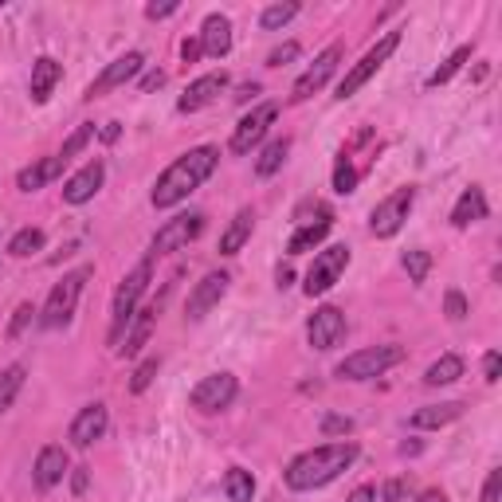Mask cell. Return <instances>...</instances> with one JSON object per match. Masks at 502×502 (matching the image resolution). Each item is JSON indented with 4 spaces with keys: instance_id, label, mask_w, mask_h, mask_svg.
I'll list each match as a JSON object with an SVG mask.
<instances>
[{
    "instance_id": "28",
    "label": "cell",
    "mask_w": 502,
    "mask_h": 502,
    "mask_svg": "<svg viewBox=\"0 0 502 502\" xmlns=\"http://www.w3.org/2000/svg\"><path fill=\"white\" fill-rule=\"evenodd\" d=\"M460 377H463V358H460V353H444L440 361L428 365L424 385L440 389V385H452V381H460Z\"/></svg>"
},
{
    "instance_id": "43",
    "label": "cell",
    "mask_w": 502,
    "mask_h": 502,
    "mask_svg": "<svg viewBox=\"0 0 502 502\" xmlns=\"http://www.w3.org/2000/svg\"><path fill=\"white\" fill-rule=\"evenodd\" d=\"M290 59H298V43H282V48H275L267 56V67H282V63H290Z\"/></svg>"
},
{
    "instance_id": "44",
    "label": "cell",
    "mask_w": 502,
    "mask_h": 502,
    "mask_svg": "<svg viewBox=\"0 0 502 502\" xmlns=\"http://www.w3.org/2000/svg\"><path fill=\"white\" fill-rule=\"evenodd\" d=\"M502 495V471H490L487 483H483V502H498Z\"/></svg>"
},
{
    "instance_id": "33",
    "label": "cell",
    "mask_w": 502,
    "mask_h": 502,
    "mask_svg": "<svg viewBox=\"0 0 502 502\" xmlns=\"http://www.w3.org/2000/svg\"><path fill=\"white\" fill-rule=\"evenodd\" d=\"M295 16H298L295 0H287V4H267V8H263V16H259V28L263 32H279L282 24H290Z\"/></svg>"
},
{
    "instance_id": "18",
    "label": "cell",
    "mask_w": 502,
    "mask_h": 502,
    "mask_svg": "<svg viewBox=\"0 0 502 502\" xmlns=\"http://www.w3.org/2000/svg\"><path fill=\"white\" fill-rule=\"evenodd\" d=\"M106 428H111V413H106V405H87V408H79V416L71 420V444L75 447H90L95 440H103L106 436Z\"/></svg>"
},
{
    "instance_id": "53",
    "label": "cell",
    "mask_w": 502,
    "mask_h": 502,
    "mask_svg": "<svg viewBox=\"0 0 502 502\" xmlns=\"http://www.w3.org/2000/svg\"><path fill=\"white\" fill-rule=\"evenodd\" d=\"M255 95H259V83H248V87H240V95H236V98H240V103H248V98H255Z\"/></svg>"
},
{
    "instance_id": "14",
    "label": "cell",
    "mask_w": 502,
    "mask_h": 502,
    "mask_svg": "<svg viewBox=\"0 0 502 502\" xmlns=\"http://www.w3.org/2000/svg\"><path fill=\"white\" fill-rule=\"evenodd\" d=\"M142 67H145V56H142V51H126V56H118L114 63H106L103 75H98L95 83L87 87V98L95 103V98H103V95H111V90H118V87H126Z\"/></svg>"
},
{
    "instance_id": "49",
    "label": "cell",
    "mask_w": 502,
    "mask_h": 502,
    "mask_svg": "<svg viewBox=\"0 0 502 502\" xmlns=\"http://www.w3.org/2000/svg\"><path fill=\"white\" fill-rule=\"evenodd\" d=\"M118 134H122V126H118V122H106L103 130H98V138H103L106 145H111V142H118Z\"/></svg>"
},
{
    "instance_id": "40",
    "label": "cell",
    "mask_w": 502,
    "mask_h": 502,
    "mask_svg": "<svg viewBox=\"0 0 502 502\" xmlns=\"http://www.w3.org/2000/svg\"><path fill=\"white\" fill-rule=\"evenodd\" d=\"M32 314H35V306H32V303H20V306H16V318H12V326H8V337H20L24 330H28Z\"/></svg>"
},
{
    "instance_id": "16",
    "label": "cell",
    "mask_w": 502,
    "mask_h": 502,
    "mask_svg": "<svg viewBox=\"0 0 502 502\" xmlns=\"http://www.w3.org/2000/svg\"><path fill=\"white\" fill-rule=\"evenodd\" d=\"M71 475V460H67V447L59 444H48L40 447V455H35V467H32V479L40 490H56L63 479Z\"/></svg>"
},
{
    "instance_id": "10",
    "label": "cell",
    "mask_w": 502,
    "mask_h": 502,
    "mask_svg": "<svg viewBox=\"0 0 502 502\" xmlns=\"http://www.w3.org/2000/svg\"><path fill=\"white\" fill-rule=\"evenodd\" d=\"M200 232H205V212H181V216H173V220H166V224L158 228L150 255H169V251L189 248V243H193Z\"/></svg>"
},
{
    "instance_id": "4",
    "label": "cell",
    "mask_w": 502,
    "mask_h": 502,
    "mask_svg": "<svg viewBox=\"0 0 502 502\" xmlns=\"http://www.w3.org/2000/svg\"><path fill=\"white\" fill-rule=\"evenodd\" d=\"M87 279H90V267H79V271H67V275L51 287L48 303H43V310H40L43 330H63V326L75 318V306H79V295H83Z\"/></svg>"
},
{
    "instance_id": "25",
    "label": "cell",
    "mask_w": 502,
    "mask_h": 502,
    "mask_svg": "<svg viewBox=\"0 0 502 502\" xmlns=\"http://www.w3.org/2000/svg\"><path fill=\"white\" fill-rule=\"evenodd\" d=\"M251 232H255V212L251 208H240V212L232 216V224L224 228V236H220V255H240L243 243L251 240Z\"/></svg>"
},
{
    "instance_id": "5",
    "label": "cell",
    "mask_w": 502,
    "mask_h": 502,
    "mask_svg": "<svg viewBox=\"0 0 502 502\" xmlns=\"http://www.w3.org/2000/svg\"><path fill=\"white\" fill-rule=\"evenodd\" d=\"M405 361V350L400 345H369V350H358V353H350L345 361H337V377L342 381H373V377H381L385 369H392V365H400Z\"/></svg>"
},
{
    "instance_id": "12",
    "label": "cell",
    "mask_w": 502,
    "mask_h": 502,
    "mask_svg": "<svg viewBox=\"0 0 502 502\" xmlns=\"http://www.w3.org/2000/svg\"><path fill=\"white\" fill-rule=\"evenodd\" d=\"M275 114H279V106H275V103H259L251 114H243L240 122H236L228 150H232V153H251L255 145L267 138V130H271V122H275Z\"/></svg>"
},
{
    "instance_id": "36",
    "label": "cell",
    "mask_w": 502,
    "mask_h": 502,
    "mask_svg": "<svg viewBox=\"0 0 502 502\" xmlns=\"http://www.w3.org/2000/svg\"><path fill=\"white\" fill-rule=\"evenodd\" d=\"M90 138H95V126H90V122H83V126H79L75 134H71L67 142H63V153H59V161H63V166H67L71 158H79V153L87 150V142H90Z\"/></svg>"
},
{
    "instance_id": "42",
    "label": "cell",
    "mask_w": 502,
    "mask_h": 502,
    "mask_svg": "<svg viewBox=\"0 0 502 502\" xmlns=\"http://www.w3.org/2000/svg\"><path fill=\"white\" fill-rule=\"evenodd\" d=\"M408 495V479L400 475V479H389L385 487H381V502H400Z\"/></svg>"
},
{
    "instance_id": "6",
    "label": "cell",
    "mask_w": 502,
    "mask_h": 502,
    "mask_svg": "<svg viewBox=\"0 0 502 502\" xmlns=\"http://www.w3.org/2000/svg\"><path fill=\"white\" fill-rule=\"evenodd\" d=\"M397 48H400V32L381 35V40L373 43V48L361 56V63H353V67L345 71V79H342V83H337V98H342V103H345V98H353V95H358V90H361L365 83H369V79L377 75L381 67H385L389 56H392V51H397Z\"/></svg>"
},
{
    "instance_id": "50",
    "label": "cell",
    "mask_w": 502,
    "mask_h": 502,
    "mask_svg": "<svg viewBox=\"0 0 502 502\" xmlns=\"http://www.w3.org/2000/svg\"><path fill=\"white\" fill-rule=\"evenodd\" d=\"M71 487H75V495H83V490H87V467H75V475H71Z\"/></svg>"
},
{
    "instance_id": "23",
    "label": "cell",
    "mask_w": 502,
    "mask_h": 502,
    "mask_svg": "<svg viewBox=\"0 0 502 502\" xmlns=\"http://www.w3.org/2000/svg\"><path fill=\"white\" fill-rule=\"evenodd\" d=\"M330 228H334V216L322 208V212H318V220H306L295 236H290L287 251H290V255H303V251H310V248H318V243L330 236Z\"/></svg>"
},
{
    "instance_id": "39",
    "label": "cell",
    "mask_w": 502,
    "mask_h": 502,
    "mask_svg": "<svg viewBox=\"0 0 502 502\" xmlns=\"http://www.w3.org/2000/svg\"><path fill=\"white\" fill-rule=\"evenodd\" d=\"M444 314L452 318V322H463V318H467V298H463L460 290H447L444 295Z\"/></svg>"
},
{
    "instance_id": "8",
    "label": "cell",
    "mask_w": 502,
    "mask_h": 502,
    "mask_svg": "<svg viewBox=\"0 0 502 502\" xmlns=\"http://www.w3.org/2000/svg\"><path fill=\"white\" fill-rule=\"evenodd\" d=\"M345 267H350V248H345V243H330V248H322V251L314 255V263H310V271H306L303 290H306L310 298L326 295V290H330L334 282L342 279Z\"/></svg>"
},
{
    "instance_id": "54",
    "label": "cell",
    "mask_w": 502,
    "mask_h": 502,
    "mask_svg": "<svg viewBox=\"0 0 502 502\" xmlns=\"http://www.w3.org/2000/svg\"><path fill=\"white\" fill-rule=\"evenodd\" d=\"M420 502H447V498H444V490H424Z\"/></svg>"
},
{
    "instance_id": "13",
    "label": "cell",
    "mask_w": 502,
    "mask_h": 502,
    "mask_svg": "<svg viewBox=\"0 0 502 502\" xmlns=\"http://www.w3.org/2000/svg\"><path fill=\"white\" fill-rule=\"evenodd\" d=\"M306 342L314 350H334V345L345 342V314L337 306H318L306 322Z\"/></svg>"
},
{
    "instance_id": "19",
    "label": "cell",
    "mask_w": 502,
    "mask_h": 502,
    "mask_svg": "<svg viewBox=\"0 0 502 502\" xmlns=\"http://www.w3.org/2000/svg\"><path fill=\"white\" fill-rule=\"evenodd\" d=\"M103 181H106V166L103 161H87L83 169L75 173V177L67 181V185H63V200H67V205H87V200H95V193L98 189H103Z\"/></svg>"
},
{
    "instance_id": "15",
    "label": "cell",
    "mask_w": 502,
    "mask_h": 502,
    "mask_svg": "<svg viewBox=\"0 0 502 502\" xmlns=\"http://www.w3.org/2000/svg\"><path fill=\"white\" fill-rule=\"evenodd\" d=\"M224 90H228V71H208V75H200L185 87V95L177 98V111L197 114V111H205L208 103H216V95H224Z\"/></svg>"
},
{
    "instance_id": "32",
    "label": "cell",
    "mask_w": 502,
    "mask_h": 502,
    "mask_svg": "<svg viewBox=\"0 0 502 502\" xmlns=\"http://www.w3.org/2000/svg\"><path fill=\"white\" fill-rule=\"evenodd\" d=\"M43 243H48V236H43L40 228H20V232L12 236V243H8V255H16V259H28V255L43 251Z\"/></svg>"
},
{
    "instance_id": "38",
    "label": "cell",
    "mask_w": 502,
    "mask_h": 502,
    "mask_svg": "<svg viewBox=\"0 0 502 502\" xmlns=\"http://www.w3.org/2000/svg\"><path fill=\"white\" fill-rule=\"evenodd\" d=\"M158 369H161L158 358H145L138 369H134V377H130V392H145V389H150L153 377H158Z\"/></svg>"
},
{
    "instance_id": "30",
    "label": "cell",
    "mask_w": 502,
    "mask_h": 502,
    "mask_svg": "<svg viewBox=\"0 0 502 502\" xmlns=\"http://www.w3.org/2000/svg\"><path fill=\"white\" fill-rule=\"evenodd\" d=\"M24 381H28V369L24 365H8V369H0V413H8L16 400V392L24 389Z\"/></svg>"
},
{
    "instance_id": "24",
    "label": "cell",
    "mask_w": 502,
    "mask_h": 502,
    "mask_svg": "<svg viewBox=\"0 0 502 502\" xmlns=\"http://www.w3.org/2000/svg\"><path fill=\"white\" fill-rule=\"evenodd\" d=\"M59 79H63V67H59L56 59H51V56H40V59H35V63H32V83H28L32 103H48Z\"/></svg>"
},
{
    "instance_id": "26",
    "label": "cell",
    "mask_w": 502,
    "mask_h": 502,
    "mask_svg": "<svg viewBox=\"0 0 502 502\" xmlns=\"http://www.w3.org/2000/svg\"><path fill=\"white\" fill-rule=\"evenodd\" d=\"M483 216H487V197H483V189L479 185L463 189V197L455 200V208H452V224L455 228H471V224H479Z\"/></svg>"
},
{
    "instance_id": "17",
    "label": "cell",
    "mask_w": 502,
    "mask_h": 502,
    "mask_svg": "<svg viewBox=\"0 0 502 502\" xmlns=\"http://www.w3.org/2000/svg\"><path fill=\"white\" fill-rule=\"evenodd\" d=\"M228 282H232V275H228V271H208V275L193 287V295H189L185 314L193 318V322H200V318H205L212 306H220V298L228 295Z\"/></svg>"
},
{
    "instance_id": "37",
    "label": "cell",
    "mask_w": 502,
    "mask_h": 502,
    "mask_svg": "<svg viewBox=\"0 0 502 502\" xmlns=\"http://www.w3.org/2000/svg\"><path fill=\"white\" fill-rule=\"evenodd\" d=\"M334 189H337V193H342V197L358 189V169H353V161L345 158V153H342V158H337V166H334Z\"/></svg>"
},
{
    "instance_id": "45",
    "label": "cell",
    "mask_w": 502,
    "mask_h": 502,
    "mask_svg": "<svg viewBox=\"0 0 502 502\" xmlns=\"http://www.w3.org/2000/svg\"><path fill=\"white\" fill-rule=\"evenodd\" d=\"M177 0H166V4H145V16H150V20H166V16H173L177 12Z\"/></svg>"
},
{
    "instance_id": "20",
    "label": "cell",
    "mask_w": 502,
    "mask_h": 502,
    "mask_svg": "<svg viewBox=\"0 0 502 502\" xmlns=\"http://www.w3.org/2000/svg\"><path fill=\"white\" fill-rule=\"evenodd\" d=\"M200 48H205V56L224 59L228 51H232V20L220 16V12L205 16V28H200Z\"/></svg>"
},
{
    "instance_id": "41",
    "label": "cell",
    "mask_w": 502,
    "mask_h": 502,
    "mask_svg": "<svg viewBox=\"0 0 502 502\" xmlns=\"http://www.w3.org/2000/svg\"><path fill=\"white\" fill-rule=\"evenodd\" d=\"M350 432H353L350 416H326L322 420V436H350Z\"/></svg>"
},
{
    "instance_id": "2",
    "label": "cell",
    "mask_w": 502,
    "mask_h": 502,
    "mask_svg": "<svg viewBox=\"0 0 502 502\" xmlns=\"http://www.w3.org/2000/svg\"><path fill=\"white\" fill-rule=\"evenodd\" d=\"M361 447L353 440H337V444H322V447H310V452L295 455V460L287 463V487L290 490H318L326 487V483H334L342 471L353 467V460H358Z\"/></svg>"
},
{
    "instance_id": "31",
    "label": "cell",
    "mask_w": 502,
    "mask_h": 502,
    "mask_svg": "<svg viewBox=\"0 0 502 502\" xmlns=\"http://www.w3.org/2000/svg\"><path fill=\"white\" fill-rule=\"evenodd\" d=\"M224 490H228V502H251V498H255V479H251V471L232 467V471L224 475Z\"/></svg>"
},
{
    "instance_id": "21",
    "label": "cell",
    "mask_w": 502,
    "mask_h": 502,
    "mask_svg": "<svg viewBox=\"0 0 502 502\" xmlns=\"http://www.w3.org/2000/svg\"><path fill=\"white\" fill-rule=\"evenodd\" d=\"M63 173V161H59V153L56 158H40V161H32L28 169H20L16 173V189L20 193H35V189H43V185H51Z\"/></svg>"
},
{
    "instance_id": "34",
    "label": "cell",
    "mask_w": 502,
    "mask_h": 502,
    "mask_svg": "<svg viewBox=\"0 0 502 502\" xmlns=\"http://www.w3.org/2000/svg\"><path fill=\"white\" fill-rule=\"evenodd\" d=\"M471 51H475V48H460V51H452V56L444 59V67H436L432 75H428V87H444L447 79H455V75H460V67L471 59Z\"/></svg>"
},
{
    "instance_id": "55",
    "label": "cell",
    "mask_w": 502,
    "mask_h": 502,
    "mask_svg": "<svg viewBox=\"0 0 502 502\" xmlns=\"http://www.w3.org/2000/svg\"><path fill=\"white\" fill-rule=\"evenodd\" d=\"M400 455H420V444H416V440H408V444H400Z\"/></svg>"
},
{
    "instance_id": "9",
    "label": "cell",
    "mask_w": 502,
    "mask_h": 502,
    "mask_svg": "<svg viewBox=\"0 0 502 502\" xmlns=\"http://www.w3.org/2000/svg\"><path fill=\"white\" fill-rule=\"evenodd\" d=\"M236 392H240V381H236L232 373H208V377H200L193 392H189V405H193L197 413H224L236 400Z\"/></svg>"
},
{
    "instance_id": "48",
    "label": "cell",
    "mask_w": 502,
    "mask_h": 502,
    "mask_svg": "<svg viewBox=\"0 0 502 502\" xmlns=\"http://www.w3.org/2000/svg\"><path fill=\"white\" fill-rule=\"evenodd\" d=\"M158 87H166V71H150L142 79V90H158Z\"/></svg>"
},
{
    "instance_id": "52",
    "label": "cell",
    "mask_w": 502,
    "mask_h": 502,
    "mask_svg": "<svg viewBox=\"0 0 502 502\" xmlns=\"http://www.w3.org/2000/svg\"><path fill=\"white\" fill-rule=\"evenodd\" d=\"M275 279H279V290H287L290 282H295V271H290V267H279V275H275Z\"/></svg>"
},
{
    "instance_id": "1",
    "label": "cell",
    "mask_w": 502,
    "mask_h": 502,
    "mask_svg": "<svg viewBox=\"0 0 502 502\" xmlns=\"http://www.w3.org/2000/svg\"><path fill=\"white\" fill-rule=\"evenodd\" d=\"M216 166H220V150L216 145H197V150L181 153L158 177V185H153V208H177L181 200H189L212 177Z\"/></svg>"
},
{
    "instance_id": "3",
    "label": "cell",
    "mask_w": 502,
    "mask_h": 502,
    "mask_svg": "<svg viewBox=\"0 0 502 502\" xmlns=\"http://www.w3.org/2000/svg\"><path fill=\"white\" fill-rule=\"evenodd\" d=\"M150 279H153V255H150V259H142L130 275L118 282L114 303H111V345H114V350L122 345L126 330H130V322H134V314H138V303H142L145 287H150Z\"/></svg>"
},
{
    "instance_id": "7",
    "label": "cell",
    "mask_w": 502,
    "mask_h": 502,
    "mask_svg": "<svg viewBox=\"0 0 502 502\" xmlns=\"http://www.w3.org/2000/svg\"><path fill=\"white\" fill-rule=\"evenodd\" d=\"M413 205H416V185H405V189H397V193H389L377 208H373L369 232L377 236V240H392V236L405 228L408 212H413Z\"/></svg>"
},
{
    "instance_id": "29",
    "label": "cell",
    "mask_w": 502,
    "mask_h": 502,
    "mask_svg": "<svg viewBox=\"0 0 502 502\" xmlns=\"http://www.w3.org/2000/svg\"><path fill=\"white\" fill-rule=\"evenodd\" d=\"M287 153H290V138L267 142V150H263L259 161H255V173H259V177H275V173L282 169V161H287Z\"/></svg>"
},
{
    "instance_id": "22",
    "label": "cell",
    "mask_w": 502,
    "mask_h": 502,
    "mask_svg": "<svg viewBox=\"0 0 502 502\" xmlns=\"http://www.w3.org/2000/svg\"><path fill=\"white\" fill-rule=\"evenodd\" d=\"M153 318H158V306H138L130 330H126V337H122L126 345H118L122 358H138V353H142V345L150 342V334H153Z\"/></svg>"
},
{
    "instance_id": "35",
    "label": "cell",
    "mask_w": 502,
    "mask_h": 502,
    "mask_svg": "<svg viewBox=\"0 0 502 502\" xmlns=\"http://www.w3.org/2000/svg\"><path fill=\"white\" fill-rule=\"evenodd\" d=\"M400 263H405V271H408V279H413V282H416V287H420V282H424V279H428V271H432V255H428V251H420V248H413V251H405V259H400Z\"/></svg>"
},
{
    "instance_id": "27",
    "label": "cell",
    "mask_w": 502,
    "mask_h": 502,
    "mask_svg": "<svg viewBox=\"0 0 502 502\" xmlns=\"http://www.w3.org/2000/svg\"><path fill=\"white\" fill-rule=\"evenodd\" d=\"M463 416V405L460 400H447V405H428V408H416L408 424L413 428H447Z\"/></svg>"
},
{
    "instance_id": "11",
    "label": "cell",
    "mask_w": 502,
    "mask_h": 502,
    "mask_svg": "<svg viewBox=\"0 0 502 502\" xmlns=\"http://www.w3.org/2000/svg\"><path fill=\"white\" fill-rule=\"evenodd\" d=\"M342 56H345L342 43H330V48H326L322 56H318V59L303 71V75L295 79V87H290V103H306L310 95H318V90L330 83V75L337 71V63H342Z\"/></svg>"
},
{
    "instance_id": "47",
    "label": "cell",
    "mask_w": 502,
    "mask_h": 502,
    "mask_svg": "<svg viewBox=\"0 0 502 502\" xmlns=\"http://www.w3.org/2000/svg\"><path fill=\"white\" fill-rule=\"evenodd\" d=\"M181 56H185V63H197L200 56H205V48H200V40H185L181 43Z\"/></svg>"
},
{
    "instance_id": "51",
    "label": "cell",
    "mask_w": 502,
    "mask_h": 502,
    "mask_svg": "<svg viewBox=\"0 0 502 502\" xmlns=\"http://www.w3.org/2000/svg\"><path fill=\"white\" fill-rule=\"evenodd\" d=\"M373 498H377V490H373V487H358L345 502H373Z\"/></svg>"
},
{
    "instance_id": "46",
    "label": "cell",
    "mask_w": 502,
    "mask_h": 502,
    "mask_svg": "<svg viewBox=\"0 0 502 502\" xmlns=\"http://www.w3.org/2000/svg\"><path fill=\"white\" fill-rule=\"evenodd\" d=\"M483 373H487V381H490V385H495V381H498V373H502V358H498L495 350H490L487 358H483Z\"/></svg>"
}]
</instances>
